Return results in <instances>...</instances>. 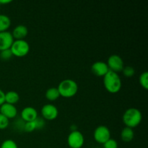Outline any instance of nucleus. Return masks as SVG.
<instances>
[{
    "instance_id": "f257e3e1",
    "label": "nucleus",
    "mask_w": 148,
    "mask_h": 148,
    "mask_svg": "<svg viewBox=\"0 0 148 148\" xmlns=\"http://www.w3.org/2000/svg\"><path fill=\"white\" fill-rule=\"evenodd\" d=\"M103 85L108 92L115 94L119 92L122 83L118 73L108 71V73L103 77Z\"/></svg>"
},
{
    "instance_id": "f03ea898",
    "label": "nucleus",
    "mask_w": 148,
    "mask_h": 148,
    "mask_svg": "<svg viewBox=\"0 0 148 148\" xmlns=\"http://www.w3.org/2000/svg\"><path fill=\"white\" fill-rule=\"evenodd\" d=\"M143 119L141 111L136 108H130L126 110L122 116L124 124L127 127L133 129L138 127Z\"/></svg>"
},
{
    "instance_id": "7ed1b4c3",
    "label": "nucleus",
    "mask_w": 148,
    "mask_h": 148,
    "mask_svg": "<svg viewBox=\"0 0 148 148\" xmlns=\"http://www.w3.org/2000/svg\"><path fill=\"white\" fill-rule=\"evenodd\" d=\"M57 89L60 94V96L69 98L75 96L77 93L79 87L75 80L71 79H66L62 80L59 84Z\"/></svg>"
},
{
    "instance_id": "20e7f679",
    "label": "nucleus",
    "mask_w": 148,
    "mask_h": 148,
    "mask_svg": "<svg viewBox=\"0 0 148 148\" xmlns=\"http://www.w3.org/2000/svg\"><path fill=\"white\" fill-rule=\"evenodd\" d=\"M10 49L13 56L23 57L30 51V45L25 40H14Z\"/></svg>"
},
{
    "instance_id": "39448f33",
    "label": "nucleus",
    "mask_w": 148,
    "mask_h": 148,
    "mask_svg": "<svg viewBox=\"0 0 148 148\" xmlns=\"http://www.w3.org/2000/svg\"><path fill=\"white\" fill-rule=\"evenodd\" d=\"M85 143V137L78 130L71 132L67 137V144L70 148H81Z\"/></svg>"
},
{
    "instance_id": "423d86ee",
    "label": "nucleus",
    "mask_w": 148,
    "mask_h": 148,
    "mask_svg": "<svg viewBox=\"0 0 148 148\" xmlns=\"http://www.w3.org/2000/svg\"><path fill=\"white\" fill-rule=\"evenodd\" d=\"M93 137L95 142L103 145L106 142L111 139V132L106 126H98L94 131Z\"/></svg>"
},
{
    "instance_id": "0eeeda50",
    "label": "nucleus",
    "mask_w": 148,
    "mask_h": 148,
    "mask_svg": "<svg viewBox=\"0 0 148 148\" xmlns=\"http://www.w3.org/2000/svg\"><path fill=\"white\" fill-rule=\"evenodd\" d=\"M106 64L109 71L116 72V73L121 72L123 68L124 67V61L122 58L117 54H113L110 56L107 60Z\"/></svg>"
},
{
    "instance_id": "6e6552de",
    "label": "nucleus",
    "mask_w": 148,
    "mask_h": 148,
    "mask_svg": "<svg viewBox=\"0 0 148 148\" xmlns=\"http://www.w3.org/2000/svg\"><path fill=\"white\" fill-rule=\"evenodd\" d=\"M59 115L58 108L52 104H46L41 108L42 118L44 120L52 121L57 118Z\"/></svg>"
},
{
    "instance_id": "1a4fd4ad",
    "label": "nucleus",
    "mask_w": 148,
    "mask_h": 148,
    "mask_svg": "<svg viewBox=\"0 0 148 148\" xmlns=\"http://www.w3.org/2000/svg\"><path fill=\"white\" fill-rule=\"evenodd\" d=\"M14 40V38L10 32H1L0 33V51L6 50V49H10Z\"/></svg>"
},
{
    "instance_id": "9d476101",
    "label": "nucleus",
    "mask_w": 148,
    "mask_h": 148,
    "mask_svg": "<svg viewBox=\"0 0 148 148\" xmlns=\"http://www.w3.org/2000/svg\"><path fill=\"white\" fill-rule=\"evenodd\" d=\"M38 117V111L35 108L27 106L23 108L21 111V119L24 122L33 121Z\"/></svg>"
},
{
    "instance_id": "9b49d317",
    "label": "nucleus",
    "mask_w": 148,
    "mask_h": 148,
    "mask_svg": "<svg viewBox=\"0 0 148 148\" xmlns=\"http://www.w3.org/2000/svg\"><path fill=\"white\" fill-rule=\"evenodd\" d=\"M91 71L95 76L103 77L108 73L109 69H108L107 64L106 62L99 61V62H94L92 64V65L91 66Z\"/></svg>"
},
{
    "instance_id": "f8f14e48",
    "label": "nucleus",
    "mask_w": 148,
    "mask_h": 148,
    "mask_svg": "<svg viewBox=\"0 0 148 148\" xmlns=\"http://www.w3.org/2000/svg\"><path fill=\"white\" fill-rule=\"evenodd\" d=\"M0 114L10 120L15 118L17 114V109L14 105L4 103L0 106Z\"/></svg>"
},
{
    "instance_id": "ddd939ff",
    "label": "nucleus",
    "mask_w": 148,
    "mask_h": 148,
    "mask_svg": "<svg viewBox=\"0 0 148 148\" xmlns=\"http://www.w3.org/2000/svg\"><path fill=\"white\" fill-rule=\"evenodd\" d=\"M12 36L14 40H24L25 38L27 36L28 29L25 25H18L12 30Z\"/></svg>"
},
{
    "instance_id": "4468645a",
    "label": "nucleus",
    "mask_w": 148,
    "mask_h": 148,
    "mask_svg": "<svg viewBox=\"0 0 148 148\" xmlns=\"http://www.w3.org/2000/svg\"><path fill=\"white\" fill-rule=\"evenodd\" d=\"M19 100H20V95L16 91L10 90L5 92V103H7L15 106Z\"/></svg>"
},
{
    "instance_id": "2eb2a0df",
    "label": "nucleus",
    "mask_w": 148,
    "mask_h": 148,
    "mask_svg": "<svg viewBox=\"0 0 148 148\" xmlns=\"http://www.w3.org/2000/svg\"><path fill=\"white\" fill-rule=\"evenodd\" d=\"M134 133L133 129L130 127H124L121 132V138L125 143H130L134 139Z\"/></svg>"
},
{
    "instance_id": "dca6fc26",
    "label": "nucleus",
    "mask_w": 148,
    "mask_h": 148,
    "mask_svg": "<svg viewBox=\"0 0 148 148\" xmlns=\"http://www.w3.org/2000/svg\"><path fill=\"white\" fill-rule=\"evenodd\" d=\"M11 25V20L6 14H0V33L7 31Z\"/></svg>"
},
{
    "instance_id": "f3484780",
    "label": "nucleus",
    "mask_w": 148,
    "mask_h": 148,
    "mask_svg": "<svg viewBox=\"0 0 148 148\" xmlns=\"http://www.w3.org/2000/svg\"><path fill=\"white\" fill-rule=\"evenodd\" d=\"M45 95H46V99L50 101H56L60 97V94H59L57 88H53V87L49 88L46 90Z\"/></svg>"
},
{
    "instance_id": "a211bd4d",
    "label": "nucleus",
    "mask_w": 148,
    "mask_h": 148,
    "mask_svg": "<svg viewBox=\"0 0 148 148\" xmlns=\"http://www.w3.org/2000/svg\"><path fill=\"white\" fill-rule=\"evenodd\" d=\"M139 82H140V85L143 87L144 89H148V72H145L140 75V78H139Z\"/></svg>"
},
{
    "instance_id": "6ab92c4d",
    "label": "nucleus",
    "mask_w": 148,
    "mask_h": 148,
    "mask_svg": "<svg viewBox=\"0 0 148 148\" xmlns=\"http://www.w3.org/2000/svg\"><path fill=\"white\" fill-rule=\"evenodd\" d=\"M121 72H122L123 75L125 77H132L135 74V70H134V67L131 66H124Z\"/></svg>"
},
{
    "instance_id": "aec40b11",
    "label": "nucleus",
    "mask_w": 148,
    "mask_h": 148,
    "mask_svg": "<svg viewBox=\"0 0 148 148\" xmlns=\"http://www.w3.org/2000/svg\"><path fill=\"white\" fill-rule=\"evenodd\" d=\"M0 148H18L17 145L14 140H6L1 143Z\"/></svg>"
},
{
    "instance_id": "412c9836",
    "label": "nucleus",
    "mask_w": 148,
    "mask_h": 148,
    "mask_svg": "<svg viewBox=\"0 0 148 148\" xmlns=\"http://www.w3.org/2000/svg\"><path fill=\"white\" fill-rule=\"evenodd\" d=\"M23 130L26 132H33V131L36 130V124H35L34 121H30V122H25L24 124V127H23Z\"/></svg>"
},
{
    "instance_id": "4be33fe9",
    "label": "nucleus",
    "mask_w": 148,
    "mask_h": 148,
    "mask_svg": "<svg viewBox=\"0 0 148 148\" xmlns=\"http://www.w3.org/2000/svg\"><path fill=\"white\" fill-rule=\"evenodd\" d=\"M12 56L13 55L10 49H6V50L0 51V58H1L2 60H10Z\"/></svg>"
},
{
    "instance_id": "5701e85b",
    "label": "nucleus",
    "mask_w": 148,
    "mask_h": 148,
    "mask_svg": "<svg viewBox=\"0 0 148 148\" xmlns=\"http://www.w3.org/2000/svg\"><path fill=\"white\" fill-rule=\"evenodd\" d=\"M9 124H10V120L7 117L0 114V130L7 129L8 127Z\"/></svg>"
},
{
    "instance_id": "b1692460",
    "label": "nucleus",
    "mask_w": 148,
    "mask_h": 148,
    "mask_svg": "<svg viewBox=\"0 0 148 148\" xmlns=\"http://www.w3.org/2000/svg\"><path fill=\"white\" fill-rule=\"evenodd\" d=\"M103 148H118V143L114 139H109L103 144Z\"/></svg>"
},
{
    "instance_id": "393cba45",
    "label": "nucleus",
    "mask_w": 148,
    "mask_h": 148,
    "mask_svg": "<svg viewBox=\"0 0 148 148\" xmlns=\"http://www.w3.org/2000/svg\"><path fill=\"white\" fill-rule=\"evenodd\" d=\"M35 124H36V130H41L44 127L45 124V120L43 118H40V117H38L36 120L34 121Z\"/></svg>"
},
{
    "instance_id": "a878e982",
    "label": "nucleus",
    "mask_w": 148,
    "mask_h": 148,
    "mask_svg": "<svg viewBox=\"0 0 148 148\" xmlns=\"http://www.w3.org/2000/svg\"><path fill=\"white\" fill-rule=\"evenodd\" d=\"M5 103V92L0 89V106Z\"/></svg>"
},
{
    "instance_id": "bb28decb",
    "label": "nucleus",
    "mask_w": 148,
    "mask_h": 148,
    "mask_svg": "<svg viewBox=\"0 0 148 148\" xmlns=\"http://www.w3.org/2000/svg\"><path fill=\"white\" fill-rule=\"evenodd\" d=\"M10 2H12V1L10 0H0V5L1 4H10Z\"/></svg>"
}]
</instances>
